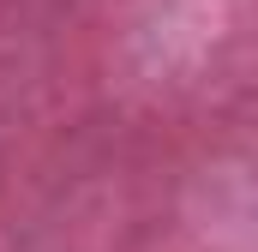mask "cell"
Masks as SVG:
<instances>
[]
</instances>
